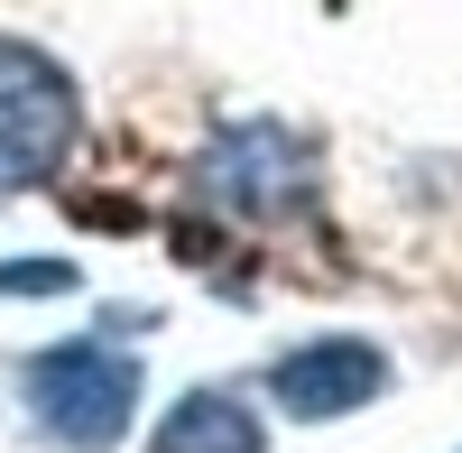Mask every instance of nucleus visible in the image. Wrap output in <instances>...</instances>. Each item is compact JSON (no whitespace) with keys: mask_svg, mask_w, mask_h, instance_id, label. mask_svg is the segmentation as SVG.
Here are the masks:
<instances>
[{"mask_svg":"<svg viewBox=\"0 0 462 453\" xmlns=\"http://www.w3.org/2000/svg\"><path fill=\"white\" fill-rule=\"evenodd\" d=\"M84 148V84L37 37H0V176L37 185Z\"/></svg>","mask_w":462,"mask_h":453,"instance_id":"nucleus-3","label":"nucleus"},{"mask_svg":"<svg viewBox=\"0 0 462 453\" xmlns=\"http://www.w3.org/2000/svg\"><path fill=\"white\" fill-rule=\"evenodd\" d=\"M148 453H268V426H259V407L241 389H185L158 417Z\"/></svg>","mask_w":462,"mask_h":453,"instance_id":"nucleus-5","label":"nucleus"},{"mask_svg":"<svg viewBox=\"0 0 462 453\" xmlns=\"http://www.w3.org/2000/svg\"><path fill=\"white\" fill-rule=\"evenodd\" d=\"M195 195L231 222H305L324 204V158L305 148L287 121H222L204 148H195Z\"/></svg>","mask_w":462,"mask_h":453,"instance_id":"nucleus-2","label":"nucleus"},{"mask_svg":"<svg viewBox=\"0 0 462 453\" xmlns=\"http://www.w3.org/2000/svg\"><path fill=\"white\" fill-rule=\"evenodd\" d=\"M139 389H148L139 361L111 352V343H84V333L19 361V407L56 453H121V435L139 417Z\"/></svg>","mask_w":462,"mask_h":453,"instance_id":"nucleus-1","label":"nucleus"},{"mask_svg":"<svg viewBox=\"0 0 462 453\" xmlns=\"http://www.w3.org/2000/svg\"><path fill=\"white\" fill-rule=\"evenodd\" d=\"M0 195H10V176H0Z\"/></svg>","mask_w":462,"mask_h":453,"instance_id":"nucleus-7","label":"nucleus"},{"mask_svg":"<svg viewBox=\"0 0 462 453\" xmlns=\"http://www.w3.org/2000/svg\"><path fill=\"white\" fill-rule=\"evenodd\" d=\"M10 296H74V259H0V306Z\"/></svg>","mask_w":462,"mask_h":453,"instance_id":"nucleus-6","label":"nucleus"},{"mask_svg":"<svg viewBox=\"0 0 462 453\" xmlns=\"http://www.w3.org/2000/svg\"><path fill=\"white\" fill-rule=\"evenodd\" d=\"M259 389L278 417L296 426H333V417H361V407H379L398 389V361L370 343V333H315V343H296L259 370Z\"/></svg>","mask_w":462,"mask_h":453,"instance_id":"nucleus-4","label":"nucleus"}]
</instances>
